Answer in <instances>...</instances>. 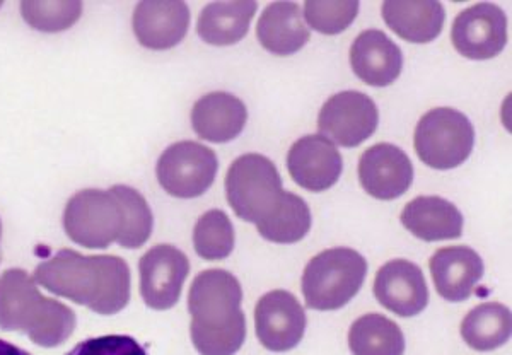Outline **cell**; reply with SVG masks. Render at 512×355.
Segmentation results:
<instances>
[{
    "label": "cell",
    "mask_w": 512,
    "mask_h": 355,
    "mask_svg": "<svg viewBox=\"0 0 512 355\" xmlns=\"http://www.w3.org/2000/svg\"><path fill=\"white\" fill-rule=\"evenodd\" d=\"M35 280L48 292L86 306L96 315H117L130 301V268L115 255L86 257L60 250L36 267Z\"/></svg>",
    "instance_id": "cell-1"
},
{
    "label": "cell",
    "mask_w": 512,
    "mask_h": 355,
    "mask_svg": "<svg viewBox=\"0 0 512 355\" xmlns=\"http://www.w3.org/2000/svg\"><path fill=\"white\" fill-rule=\"evenodd\" d=\"M243 289L227 270L212 268L198 274L188 292L192 315L190 335L202 355H234L246 340Z\"/></svg>",
    "instance_id": "cell-2"
},
{
    "label": "cell",
    "mask_w": 512,
    "mask_h": 355,
    "mask_svg": "<svg viewBox=\"0 0 512 355\" xmlns=\"http://www.w3.org/2000/svg\"><path fill=\"white\" fill-rule=\"evenodd\" d=\"M76 313L38 291L21 268L0 275V330L28 335L45 349L65 344L76 330Z\"/></svg>",
    "instance_id": "cell-3"
},
{
    "label": "cell",
    "mask_w": 512,
    "mask_h": 355,
    "mask_svg": "<svg viewBox=\"0 0 512 355\" xmlns=\"http://www.w3.org/2000/svg\"><path fill=\"white\" fill-rule=\"evenodd\" d=\"M366 275V258L352 248L321 251L304 268L306 306L316 311L344 308L361 291Z\"/></svg>",
    "instance_id": "cell-4"
},
{
    "label": "cell",
    "mask_w": 512,
    "mask_h": 355,
    "mask_svg": "<svg viewBox=\"0 0 512 355\" xmlns=\"http://www.w3.org/2000/svg\"><path fill=\"white\" fill-rule=\"evenodd\" d=\"M226 193L227 202L241 221L262 224L274 216L286 192L270 159L262 154H245L227 169Z\"/></svg>",
    "instance_id": "cell-5"
},
{
    "label": "cell",
    "mask_w": 512,
    "mask_h": 355,
    "mask_svg": "<svg viewBox=\"0 0 512 355\" xmlns=\"http://www.w3.org/2000/svg\"><path fill=\"white\" fill-rule=\"evenodd\" d=\"M414 146L420 161L429 168H458L472 154L475 129L465 113L434 108L417 123Z\"/></svg>",
    "instance_id": "cell-6"
},
{
    "label": "cell",
    "mask_w": 512,
    "mask_h": 355,
    "mask_svg": "<svg viewBox=\"0 0 512 355\" xmlns=\"http://www.w3.org/2000/svg\"><path fill=\"white\" fill-rule=\"evenodd\" d=\"M65 233L76 245L103 250L118 243L125 229L122 202L113 190H82L64 210Z\"/></svg>",
    "instance_id": "cell-7"
},
{
    "label": "cell",
    "mask_w": 512,
    "mask_h": 355,
    "mask_svg": "<svg viewBox=\"0 0 512 355\" xmlns=\"http://www.w3.org/2000/svg\"><path fill=\"white\" fill-rule=\"evenodd\" d=\"M216 152L192 140L169 146L161 154L156 175L164 192L176 198L202 197L216 180Z\"/></svg>",
    "instance_id": "cell-8"
},
{
    "label": "cell",
    "mask_w": 512,
    "mask_h": 355,
    "mask_svg": "<svg viewBox=\"0 0 512 355\" xmlns=\"http://www.w3.org/2000/svg\"><path fill=\"white\" fill-rule=\"evenodd\" d=\"M379 111L361 91H344L326 101L318 117L321 135L342 147L361 146L378 129Z\"/></svg>",
    "instance_id": "cell-9"
},
{
    "label": "cell",
    "mask_w": 512,
    "mask_h": 355,
    "mask_svg": "<svg viewBox=\"0 0 512 355\" xmlns=\"http://www.w3.org/2000/svg\"><path fill=\"white\" fill-rule=\"evenodd\" d=\"M451 41L466 59H494L507 45L506 14L490 2L468 7L454 19Z\"/></svg>",
    "instance_id": "cell-10"
},
{
    "label": "cell",
    "mask_w": 512,
    "mask_h": 355,
    "mask_svg": "<svg viewBox=\"0 0 512 355\" xmlns=\"http://www.w3.org/2000/svg\"><path fill=\"white\" fill-rule=\"evenodd\" d=\"M140 296L151 309H171L180 301L190 262L173 245H158L140 258Z\"/></svg>",
    "instance_id": "cell-11"
},
{
    "label": "cell",
    "mask_w": 512,
    "mask_h": 355,
    "mask_svg": "<svg viewBox=\"0 0 512 355\" xmlns=\"http://www.w3.org/2000/svg\"><path fill=\"white\" fill-rule=\"evenodd\" d=\"M256 337L272 352H287L301 344L306 313L296 296L287 291L267 292L255 308Z\"/></svg>",
    "instance_id": "cell-12"
},
{
    "label": "cell",
    "mask_w": 512,
    "mask_h": 355,
    "mask_svg": "<svg viewBox=\"0 0 512 355\" xmlns=\"http://www.w3.org/2000/svg\"><path fill=\"white\" fill-rule=\"evenodd\" d=\"M287 169L296 185L309 192H326L337 185L344 159L333 142L323 135H304L287 154Z\"/></svg>",
    "instance_id": "cell-13"
},
{
    "label": "cell",
    "mask_w": 512,
    "mask_h": 355,
    "mask_svg": "<svg viewBox=\"0 0 512 355\" xmlns=\"http://www.w3.org/2000/svg\"><path fill=\"white\" fill-rule=\"evenodd\" d=\"M374 296L383 308L402 318L417 316L429 304L424 272L410 260H391L379 268L374 279Z\"/></svg>",
    "instance_id": "cell-14"
},
{
    "label": "cell",
    "mask_w": 512,
    "mask_h": 355,
    "mask_svg": "<svg viewBox=\"0 0 512 355\" xmlns=\"http://www.w3.org/2000/svg\"><path fill=\"white\" fill-rule=\"evenodd\" d=\"M359 181L371 197L395 200L412 187L414 164L393 144H376L359 159Z\"/></svg>",
    "instance_id": "cell-15"
},
{
    "label": "cell",
    "mask_w": 512,
    "mask_h": 355,
    "mask_svg": "<svg viewBox=\"0 0 512 355\" xmlns=\"http://www.w3.org/2000/svg\"><path fill=\"white\" fill-rule=\"evenodd\" d=\"M135 38L149 50L180 45L190 28V9L181 0H144L132 18Z\"/></svg>",
    "instance_id": "cell-16"
},
{
    "label": "cell",
    "mask_w": 512,
    "mask_h": 355,
    "mask_svg": "<svg viewBox=\"0 0 512 355\" xmlns=\"http://www.w3.org/2000/svg\"><path fill=\"white\" fill-rule=\"evenodd\" d=\"M350 65L367 86L386 88L402 74V50L384 31H362L350 47Z\"/></svg>",
    "instance_id": "cell-17"
},
{
    "label": "cell",
    "mask_w": 512,
    "mask_h": 355,
    "mask_svg": "<svg viewBox=\"0 0 512 355\" xmlns=\"http://www.w3.org/2000/svg\"><path fill=\"white\" fill-rule=\"evenodd\" d=\"M432 280L439 296L449 303H461L472 296L483 277V262L470 246H446L429 260Z\"/></svg>",
    "instance_id": "cell-18"
},
{
    "label": "cell",
    "mask_w": 512,
    "mask_h": 355,
    "mask_svg": "<svg viewBox=\"0 0 512 355\" xmlns=\"http://www.w3.org/2000/svg\"><path fill=\"white\" fill-rule=\"evenodd\" d=\"M248 122L245 103L234 94H205L193 105L192 127L200 139L224 144L236 139Z\"/></svg>",
    "instance_id": "cell-19"
},
{
    "label": "cell",
    "mask_w": 512,
    "mask_h": 355,
    "mask_svg": "<svg viewBox=\"0 0 512 355\" xmlns=\"http://www.w3.org/2000/svg\"><path fill=\"white\" fill-rule=\"evenodd\" d=\"M384 23L393 33L410 43H431L443 31L446 11L436 0H386Z\"/></svg>",
    "instance_id": "cell-20"
},
{
    "label": "cell",
    "mask_w": 512,
    "mask_h": 355,
    "mask_svg": "<svg viewBox=\"0 0 512 355\" xmlns=\"http://www.w3.org/2000/svg\"><path fill=\"white\" fill-rule=\"evenodd\" d=\"M258 41L267 52L287 57L299 52L311 38L303 11L296 2H274L263 9L258 26Z\"/></svg>",
    "instance_id": "cell-21"
},
{
    "label": "cell",
    "mask_w": 512,
    "mask_h": 355,
    "mask_svg": "<svg viewBox=\"0 0 512 355\" xmlns=\"http://www.w3.org/2000/svg\"><path fill=\"white\" fill-rule=\"evenodd\" d=\"M402 224L422 241L458 239L463 234V216L456 205L441 197H417L405 205Z\"/></svg>",
    "instance_id": "cell-22"
},
{
    "label": "cell",
    "mask_w": 512,
    "mask_h": 355,
    "mask_svg": "<svg viewBox=\"0 0 512 355\" xmlns=\"http://www.w3.org/2000/svg\"><path fill=\"white\" fill-rule=\"evenodd\" d=\"M258 4L253 0L212 2L200 12L197 33L214 47L236 45L248 35Z\"/></svg>",
    "instance_id": "cell-23"
},
{
    "label": "cell",
    "mask_w": 512,
    "mask_h": 355,
    "mask_svg": "<svg viewBox=\"0 0 512 355\" xmlns=\"http://www.w3.org/2000/svg\"><path fill=\"white\" fill-rule=\"evenodd\" d=\"M511 333V311L501 303L480 304L461 321V337L478 352H490L506 345Z\"/></svg>",
    "instance_id": "cell-24"
},
{
    "label": "cell",
    "mask_w": 512,
    "mask_h": 355,
    "mask_svg": "<svg viewBox=\"0 0 512 355\" xmlns=\"http://www.w3.org/2000/svg\"><path fill=\"white\" fill-rule=\"evenodd\" d=\"M349 347L354 355H403L405 337L395 321L369 313L350 326Z\"/></svg>",
    "instance_id": "cell-25"
},
{
    "label": "cell",
    "mask_w": 512,
    "mask_h": 355,
    "mask_svg": "<svg viewBox=\"0 0 512 355\" xmlns=\"http://www.w3.org/2000/svg\"><path fill=\"white\" fill-rule=\"evenodd\" d=\"M311 222L313 219L308 204L294 193L286 192L274 216L262 224H256V229L267 241L277 245H292L306 238Z\"/></svg>",
    "instance_id": "cell-26"
},
{
    "label": "cell",
    "mask_w": 512,
    "mask_h": 355,
    "mask_svg": "<svg viewBox=\"0 0 512 355\" xmlns=\"http://www.w3.org/2000/svg\"><path fill=\"white\" fill-rule=\"evenodd\" d=\"M193 246L198 257L216 262L229 257L234 250V227L226 212H205L193 229Z\"/></svg>",
    "instance_id": "cell-27"
},
{
    "label": "cell",
    "mask_w": 512,
    "mask_h": 355,
    "mask_svg": "<svg viewBox=\"0 0 512 355\" xmlns=\"http://www.w3.org/2000/svg\"><path fill=\"white\" fill-rule=\"evenodd\" d=\"M21 14L31 28L43 33H60L82 16V2L79 0H24Z\"/></svg>",
    "instance_id": "cell-28"
},
{
    "label": "cell",
    "mask_w": 512,
    "mask_h": 355,
    "mask_svg": "<svg viewBox=\"0 0 512 355\" xmlns=\"http://www.w3.org/2000/svg\"><path fill=\"white\" fill-rule=\"evenodd\" d=\"M118 200L122 202L123 214H125V229L122 238L118 239V245L127 250H135L146 245L152 234L151 207L147 204L146 198L142 197L134 188L125 185H115L111 188Z\"/></svg>",
    "instance_id": "cell-29"
},
{
    "label": "cell",
    "mask_w": 512,
    "mask_h": 355,
    "mask_svg": "<svg viewBox=\"0 0 512 355\" xmlns=\"http://www.w3.org/2000/svg\"><path fill=\"white\" fill-rule=\"evenodd\" d=\"M359 12L357 0H308L303 16L321 35H338L354 23Z\"/></svg>",
    "instance_id": "cell-30"
},
{
    "label": "cell",
    "mask_w": 512,
    "mask_h": 355,
    "mask_svg": "<svg viewBox=\"0 0 512 355\" xmlns=\"http://www.w3.org/2000/svg\"><path fill=\"white\" fill-rule=\"evenodd\" d=\"M67 355H147L146 349L127 335H105L77 344Z\"/></svg>",
    "instance_id": "cell-31"
},
{
    "label": "cell",
    "mask_w": 512,
    "mask_h": 355,
    "mask_svg": "<svg viewBox=\"0 0 512 355\" xmlns=\"http://www.w3.org/2000/svg\"><path fill=\"white\" fill-rule=\"evenodd\" d=\"M0 355H31L28 350L21 349V347H16V345L11 344V342H6V340H0Z\"/></svg>",
    "instance_id": "cell-32"
},
{
    "label": "cell",
    "mask_w": 512,
    "mask_h": 355,
    "mask_svg": "<svg viewBox=\"0 0 512 355\" xmlns=\"http://www.w3.org/2000/svg\"><path fill=\"white\" fill-rule=\"evenodd\" d=\"M0 239H2V222H0ZM0 260H2V251H0Z\"/></svg>",
    "instance_id": "cell-33"
},
{
    "label": "cell",
    "mask_w": 512,
    "mask_h": 355,
    "mask_svg": "<svg viewBox=\"0 0 512 355\" xmlns=\"http://www.w3.org/2000/svg\"><path fill=\"white\" fill-rule=\"evenodd\" d=\"M4 6V2H2V0H0V7Z\"/></svg>",
    "instance_id": "cell-34"
}]
</instances>
